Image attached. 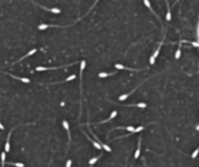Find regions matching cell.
<instances>
[{
    "mask_svg": "<svg viewBox=\"0 0 199 167\" xmlns=\"http://www.w3.org/2000/svg\"><path fill=\"white\" fill-rule=\"evenodd\" d=\"M162 45H163V41L160 43V45L157 47V49H156V51L152 53V56L150 57V59H149V63H150V65H154V63H155V59L157 58V56L160 55V51H161V48H162Z\"/></svg>",
    "mask_w": 199,
    "mask_h": 167,
    "instance_id": "1",
    "label": "cell"
},
{
    "mask_svg": "<svg viewBox=\"0 0 199 167\" xmlns=\"http://www.w3.org/2000/svg\"><path fill=\"white\" fill-rule=\"evenodd\" d=\"M19 125H16V126H14L12 130H9V134H8V136H7V139H6V144H5V152L6 153H8L10 150V145H9V139H10V135H12V132H13V130L15 129V128H18Z\"/></svg>",
    "mask_w": 199,
    "mask_h": 167,
    "instance_id": "2",
    "label": "cell"
},
{
    "mask_svg": "<svg viewBox=\"0 0 199 167\" xmlns=\"http://www.w3.org/2000/svg\"><path fill=\"white\" fill-rule=\"evenodd\" d=\"M62 124H63V126H64V129L66 130V134H68V145L70 144V141H71V135H70V128H69V123H68V121H63L62 122Z\"/></svg>",
    "mask_w": 199,
    "mask_h": 167,
    "instance_id": "3",
    "label": "cell"
},
{
    "mask_svg": "<svg viewBox=\"0 0 199 167\" xmlns=\"http://www.w3.org/2000/svg\"><path fill=\"white\" fill-rule=\"evenodd\" d=\"M141 137L139 138V143H137V149H136L135 153H134V159H137L140 158V154H141Z\"/></svg>",
    "mask_w": 199,
    "mask_h": 167,
    "instance_id": "4",
    "label": "cell"
},
{
    "mask_svg": "<svg viewBox=\"0 0 199 167\" xmlns=\"http://www.w3.org/2000/svg\"><path fill=\"white\" fill-rule=\"evenodd\" d=\"M83 134H84V135H85V136H86V138H87V139H89V141L91 142L92 144H93V146H94V147H95V149H97V150H101V149H103V147H101V145H100L99 143H97V142H95V141H93V139H91V138H90L89 136H87V134H86V132H85V131H84V130H83Z\"/></svg>",
    "mask_w": 199,
    "mask_h": 167,
    "instance_id": "5",
    "label": "cell"
},
{
    "mask_svg": "<svg viewBox=\"0 0 199 167\" xmlns=\"http://www.w3.org/2000/svg\"><path fill=\"white\" fill-rule=\"evenodd\" d=\"M5 74H8L9 77H12V78H14V79H18V80H20V81H22V83H25V84H29L30 83V80L28 78H22V77H16V75H14V74H9V73H5Z\"/></svg>",
    "mask_w": 199,
    "mask_h": 167,
    "instance_id": "6",
    "label": "cell"
},
{
    "mask_svg": "<svg viewBox=\"0 0 199 167\" xmlns=\"http://www.w3.org/2000/svg\"><path fill=\"white\" fill-rule=\"evenodd\" d=\"M35 5L40 6V7H42L43 9L48 10V12H51V13H55V14H59V13H61V9H58V8H47V7H44V6L40 5V4H35Z\"/></svg>",
    "mask_w": 199,
    "mask_h": 167,
    "instance_id": "7",
    "label": "cell"
},
{
    "mask_svg": "<svg viewBox=\"0 0 199 167\" xmlns=\"http://www.w3.org/2000/svg\"><path fill=\"white\" fill-rule=\"evenodd\" d=\"M142 84H143V83H142ZM142 84H140V85H139L137 87H140V86H141ZM137 87H135V88L133 89V91H132L131 93H127V94H123V95H120V96H119V100H120V101H123V100H126V99H127V98H128V96H129V95H131V94H133V93H134V92H135L136 89H137Z\"/></svg>",
    "mask_w": 199,
    "mask_h": 167,
    "instance_id": "8",
    "label": "cell"
},
{
    "mask_svg": "<svg viewBox=\"0 0 199 167\" xmlns=\"http://www.w3.org/2000/svg\"><path fill=\"white\" fill-rule=\"evenodd\" d=\"M116 115H118V111H116V110H113V111H112V114L110 115V117H108L107 120L101 121V122H99V123H97V124H100V123H107V122H110V121H112V120H113V118H114V117H115V116H116Z\"/></svg>",
    "mask_w": 199,
    "mask_h": 167,
    "instance_id": "9",
    "label": "cell"
},
{
    "mask_svg": "<svg viewBox=\"0 0 199 167\" xmlns=\"http://www.w3.org/2000/svg\"><path fill=\"white\" fill-rule=\"evenodd\" d=\"M143 4H144V6H147V7H148V8H149V9H150V12H152V14H154V15H155V16H156V17H157V19H158V20H160V17H158V15H157L156 13H155V10L152 9V5H150V2H149V1H148V0H144V1H143Z\"/></svg>",
    "mask_w": 199,
    "mask_h": 167,
    "instance_id": "10",
    "label": "cell"
},
{
    "mask_svg": "<svg viewBox=\"0 0 199 167\" xmlns=\"http://www.w3.org/2000/svg\"><path fill=\"white\" fill-rule=\"evenodd\" d=\"M36 51H37V49H36V48H35V49H31V50H30V51H29V52H28V53H26L25 56H22V57H21L20 59L18 60V62H21L22 59H25V58L29 57V56H31V55H34V53H35V52H36ZM18 62H16V63H18ZM14 64H15V63H14Z\"/></svg>",
    "mask_w": 199,
    "mask_h": 167,
    "instance_id": "11",
    "label": "cell"
},
{
    "mask_svg": "<svg viewBox=\"0 0 199 167\" xmlns=\"http://www.w3.org/2000/svg\"><path fill=\"white\" fill-rule=\"evenodd\" d=\"M180 53H182V42H179V44H178V48L176 50V53H175V58L179 59L180 58Z\"/></svg>",
    "mask_w": 199,
    "mask_h": 167,
    "instance_id": "12",
    "label": "cell"
},
{
    "mask_svg": "<svg viewBox=\"0 0 199 167\" xmlns=\"http://www.w3.org/2000/svg\"><path fill=\"white\" fill-rule=\"evenodd\" d=\"M116 74V72H112V73H106V72H100L98 75L99 78H107V77H111V75H114Z\"/></svg>",
    "mask_w": 199,
    "mask_h": 167,
    "instance_id": "13",
    "label": "cell"
},
{
    "mask_svg": "<svg viewBox=\"0 0 199 167\" xmlns=\"http://www.w3.org/2000/svg\"><path fill=\"white\" fill-rule=\"evenodd\" d=\"M115 67L118 68V70H128V71H136V70H133V68L126 67V66H123L122 64H115Z\"/></svg>",
    "mask_w": 199,
    "mask_h": 167,
    "instance_id": "14",
    "label": "cell"
},
{
    "mask_svg": "<svg viewBox=\"0 0 199 167\" xmlns=\"http://www.w3.org/2000/svg\"><path fill=\"white\" fill-rule=\"evenodd\" d=\"M99 158H101V154L100 156H98V157H94V158H92V159H90V161H89V164H90V166H92V165H94L95 162L99 160Z\"/></svg>",
    "mask_w": 199,
    "mask_h": 167,
    "instance_id": "15",
    "label": "cell"
},
{
    "mask_svg": "<svg viewBox=\"0 0 199 167\" xmlns=\"http://www.w3.org/2000/svg\"><path fill=\"white\" fill-rule=\"evenodd\" d=\"M165 4L168 6V9H167V21H170L171 20V12H170V7H169V2L165 1Z\"/></svg>",
    "mask_w": 199,
    "mask_h": 167,
    "instance_id": "16",
    "label": "cell"
},
{
    "mask_svg": "<svg viewBox=\"0 0 199 167\" xmlns=\"http://www.w3.org/2000/svg\"><path fill=\"white\" fill-rule=\"evenodd\" d=\"M6 164V152H1V167H4Z\"/></svg>",
    "mask_w": 199,
    "mask_h": 167,
    "instance_id": "17",
    "label": "cell"
},
{
    "mask_svg": "<svg viewBox=\"0 0 199 167\" xmlns=\"http://www.w3.org/2000/svg\"><path fill=\"white\" fill-rule=\"evenodd\" d=\"M7 165H13V166H15V167H25V165L22 164V162H6Z\"/></svg>",
    "mask_w": 199,
    "mask_h": 167,
    "instance_id": "18",
    "label": "cell"
},
{
    "mask_svg": "<svg viewBox=\"0 0 199 167\" xmlns=\"http://www.w3.org/2000/svg\"><path fill=\"white\" fill-rule=\"evenodd\" d=\"M198 153H199V146L196 149V151L191 154V158H192V159H196V158H197V156H198Z\"/></svg>",
    "mask_w": 199,
    "mask_h": 167,
    "instance_id": "19",
    "label": "cell"
},
{
    "mask_svg": "<svg viewBox=\"0 0 199 167\" xmlns=\"http://www.w3.org/2000/svg\"><path fill=\"white\" fill-rule=\"evenodd\" d=\"M142 130H144V126H143V125H140V126H137V128H135V131H134V134H137V132H141Z\"/></svg>",
    "mask_w": 199,
    "mask_h": 167,
    "instance_id": "20",
    "label": "cell"
},
{
    "mask_svg": "<svg viewBox=\"0 0 199 167\" xmlns=\"http://www.w3.org/2000/svg\"><path fill=\"white\" fill-rule=\"evenodd\" d=\"M136 107H139V108H146L147 104L144 102H140V103H136Z\"/></svg>",
    "mask_w": 199,
    "mask_h": 167,
    "instance_id": "21",
    "label": "cell"
},
{
    "mask_svg": "<svg viewBox=\"0 0 199 167\" xmlns=\"http://www.w3.org/2000/svg\"><path fill=\"white\" fill-rule=\"evenodd\" d=\"M73 79H76V74H72V75L68 77V78L65 79V81H71V80H73Z\"/></svg>",
    "mask_w": 199,
    "mask_h": 167,
    "instance_id": "22",
    "label": "cell"
},
{
    "mask_svg": "<svg viewBox=\"0 0 199 167\" xmlns=\"http://www.w3.org/2000/svg\"><path fill=\"white\" fill-rule=\"evenodd\" d=\"M71 165H72V160H71V159H69L68 161H66V166H65V167H71Z\"/></svg>",
    "mask_w": 199,
    "mask_h": 167,
    "instance_id": "23",
    "label": "cell"
},
{
    "mask_svg": "<svg viewBox=\"0 0 199 167\" xmlns=\"http://www.w3.org/2000/svg\"><path fill=\"white\" fill-rule=\"evenodd\" d=\"M191 45H193V47H197V48H199V43H196V42H192V43H191Z\"/></svg>",
    "mask_w": 199,
    "mask_h": 167,
    "instance_id": "24",
    "label": "cell"
},
{
    "mask_svg": "<svg viewBox=\"0 0 199 167\" xmlns=\"http://www.w3.org/2000/svg\"><path fill=\"white\" fill-rule=\"evenodd\" d=\"M0 130H5V128H4V125L1 124V123H0Z\"/></svg>",
    "mask_w": 199,
    "mask_h": 167,
    "instance_id": "25",
    "label": "cell"
}]
</instances>
